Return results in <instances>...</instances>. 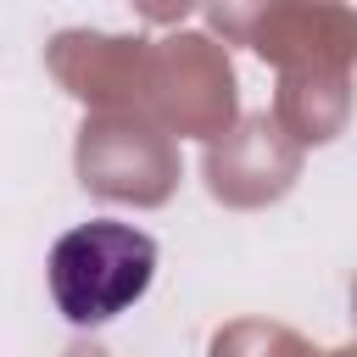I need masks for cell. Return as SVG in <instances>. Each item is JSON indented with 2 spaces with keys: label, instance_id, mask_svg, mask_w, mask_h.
I'll return each instance as SVG.
<instances>
[{
  "label": "cell",
  "instance_id": "1",
  "mask_svg": "<svg viewBox=\"0 0 357 357\" xmlns=\"http://www.w3.org/2000/svg\"><path fill=\"white\" fill-rule=\"evenodd\" d=\"M156 273V240L134 223L95 218L50 245V296L67 324H106L128 312Z\"/></svg>",
  "mask_w": 357,
  "mask_h": 357
}]
</instances>
